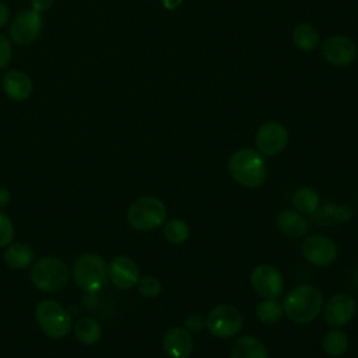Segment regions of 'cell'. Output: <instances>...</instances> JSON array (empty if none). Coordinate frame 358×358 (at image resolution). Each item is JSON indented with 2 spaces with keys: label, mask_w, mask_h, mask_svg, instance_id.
Masks as SVG:
<instances>
[{
  "label": "cell",
  "mask_w": 358,
  "mask_h": 358,
  "mask_svg": "<svg viewBox=\"0 0 358 358\" xmlns=\"http://www.w3.org/2000/svg\"><path fill=\"white\" fill-rule=\"evenodd\" d=\"M323 294L315 285H298L287 292L282 301L285 316L296 324L313 322L323 309Z\"/></svg>",
  "instance_id": "6da1fadb"
},
{
  "label": "cell",
  "mask_w": 358,
  "mask_h": 358,
  "mask_svg": "<svg viewBox=\"0 0 358 358\" xmlns=\"http://www.w3.org/2000/svg\"><path fill=\"white\" fill-rule=\"evenodd\" d=\"M228 171L236 183L248 189L263 186L267 178V166L263 155L249 147L239 148L229 157Z\"/></svg>",
  "instance_id": "7a4b0ae2"
},
{
  "label": "cell",
  "mask_w": 358,
  "mask_h": 358,
  "mask_svg": "<svg viewBox=\"0 0 358 358\" xmlns=\"http://www.w3.org/2000/svg\"><path fill=\"white\" fill-rule=\"evenodd\" d=\"M70 278L67 264L59 257L46 256L39 259L31 270L32 284L42 292L56 294L66 288Z\"/></svg>",
  "instance_id": "3957f363"
},
{
  "label": "cell",
  "mask_w": 358,
  "mask_h": 358,
  "mask_svg": "<svg viewBox=\"0 0 358 358\" xmlns=\"http://www.w3.org/2000/svg\"><path fill=\"white\" fill-rule=\"evenodd\" d=\"M74 282L85 292L94 294L108 282V266L98 253L88 252L81 255L73 264Z\"/></svg>",
  "instance_id": "277c9868"
},
{
  "label": "cell",
  "mask_w": 358,
  "mask_h": 358,
  "mask_svg": "<svg viewBox=\"0 0 358 358\" xmlns=\"http://www.w3.org/2000/svg\"><path fill=\"white\" fill-rule=\"evenodd\" d=\"M166 207L155 196H141L136 199L127 210V222L137 231H151L159 228L166 221Z\"/></svg>",
  "instance_id": "5b68a950"
},
{
  "label": "cell",
  "mask_w": 358,
  "mask_h": 358,
  "mask_svg": "<svg viewBox=\"0 0 358 358\" xmlns=\"http://www.w3.org/2000/svg\"><path fill=\"white\" fill-rule=\"evenodd\" d=\"M35 317L41 330L50 338H63L73 330L70 315L53 299H42L38 302Z\"/></svg>",
  "instance_id": "8992f818"
},
{
  "label": "cell",
  "mask_w": 358,
  "mask_h": 358,
  "mask_svg": "<svg viewBox=\"0 0 358 358\" xmlns=\"http://www.w3.org/2000/svg\"><path fill=\"white\" fill-rule=\"evenodd\" d=\"M208 331L218 338H229L236 336L243 326V316L234 305L222 303L214 306L207 317Z\"/></svg>",
  "instance_id": "52a82bcc"
},
{
  "label": "cell",
  "mask_w": 358,
  "mask_h": 358,
  "mask_svg": "<svg viewBox=\"0 0 358 358\" xmlns=\"http://www.w3.org/2000/svg\"><path fill=\"white\" fill-rule=\"evenodd\" d=\"M42 31V15L34 8H25L15 14L10 25L11 41L20 46H29Z\"/></svg>",
  "instance_id": "ba28073f"
},
{
  "label": "cell",
  "mask_w": 358,
  "mask_h": 358,
  "mask_svg": "<svg viewBox=\"0 0 358 358\" xmlns=\"http://www.w3.org/2000/svg\"><path fill=\"white\" fill-rule=\"evenodd\" d=\"M252 288L264 299H277L284 291V277L281 271L268 263L259 264L250 274Z\"/></svg>",
  "instance_id": "9c48e42d"
},
{
  "label": "cell",
  "mask_w": 358,
  "mask_h": 358,
  "mask_svg": "<svg viewBox=\"0 0 358 358\" xmlns=\"http://www.w3.org/2000/svg\"><path fill=\"white\" fill-rule=\"evenodd\" d=\"M288 130L280 122L263 123L256 133V148L262 155L275 157L282 152L288 144Z\"/></svg>",
  "instance_id": "30bf717a"
},
{
  "label": "cell",
  "mask_w": 358,
  "mask_h": 358,
  "mask_svg": "<svg viewBox=\"0 0 358 358\" xmlns=\"http://www.w3.org/2000/svg\"><path fill=\"white\" fill-rule=\"evenodd\" d=\"M302 255L310 264L326 267L336 262L338 249L330 238L324 235H310L302 243Z\"/></svg>",
  "instance_id": "8fae6325"
},
{
  "label": "cell",
  "mask_w": 358,
  "mask_h": 358,
  "mask_svg": "<svg viewBox=\"0 0 358 358\" xmlns=\"http://www.w3.org/2000/svg\"><path fill=\"white\" fill-rule=\"evenodd\" d=\"M323 317L331 327H341L347 324L355 315L357 302L350 294L338 292L329 298L323 305Z\"/></svg>",
  "instance_id": "7c38bea8"
},
{
  "label": "cell",
  "mask_w": 358,
  "mask_h": 358,
  "mask_svg": "<svg viewBox=\"0 0 358 358\" xmlns=\"http://www.w3.org/2000/svg\"><path fill=\"white\" fill-rule=\"evenodd\" d=\"M323 57L336 67H345L357 57L355 42L344 35H336L324 41L322 46Z\"/></svg>",
  "instance_id": "4fadbf2b"
},
{
  "label": "cell",
  "mask_w": 358,
  "mask_h": 358,
  "mask_svg": "<svg viewBox=\"0 0 358 358\" xmlns=\"http://www.w3.org/2000/svg\"><path fill=\"white\" fill-rule=\"evenodd\" d=\"M108 277L117 288L127 289L137 285L140 270L133 259L127 256H116L108 266Z\"/></svg>",
  "instance_id": "5bb4252c"
},
{
  "label": "cell",
  "mask_w": 358,
  "mask_h": 358,
  "mask_svg": "<svg viewBox=\"0 0 358 358\" xmlns=\"http://www.w3.org/2000/svg\"><path fill=\"white\" fill-rule=\"evenodd\" d=\"M162 348L169 358H189L194 348L193 337L185 327H171L162 337Z\"/></svg>",
  "instance_id": "9a60e30c"
},
{
  "label": "cell",
  "mask_w": 358,
  "mask_h": 358,
  "mask_svg": "<svg viewBox=\"0 0 358 358\" xmlns=\"http://www.w3.org/2000/svg\"><path fill=\"white\" fill-rule=\"evenodd\" d=\"M1 85L4 94L17 102L28 99L34 91V83L31 77L21 70H8L3 76Z\"/></svg>",
  "instance_id": "2e32d148"
},
{
  "label": "cell",
  "mask_w": 358,
  "mask_h": 358,
  "mask_svg": "<svg viewBox=\"0 0 358 358\" xmlns=\"http://www.w3.org/2000/svg\"><path fill=\"white\" fill-rule=\"evenodd\" d=\"M277 229L287 238L298 239L308 232V222L302 214L295 210H282L275 217Z\"/></svg>",
  "instance_id": "e0dca14e"
},
{
  "label": "cell",
  "mask_w": 358,
  "mask_h": 358,
  "mask_svg": "<svg viewBox=\"0 0 358 358\" xmlns=\"http://www.w3.org/2000/svg\"><path fill=\"white\" fill-rule=\"evenodd\" d=\"M229 358H268V352L259 338L253 336H241L234 341Z\"/></svg>",
  "instance_id": "ac0fdd59"
},
{
  "label": "cell",
  "mask_w": 358,
  "mask_h": 358,
  "mask_svg": "<svg viewBox=\"0 0 358 358\" xmlns=\"http://www.w3.org/2000/svg\"><path fill=\"white\" fill-rule=\"evenodd\" d=\"M4 260L8 267L14 270L27 268L34 260V250L22 242L10 243L4 252Z\"/></svg>",
  "instance_id": "d6986e66"
},
{
  "label": "cell",
  "mask_w": 358,
  "mask_h": 358,
  "mask_svg": "<svg viewBox=\"0 0 358 358\" xmlns=\"http://www.w3.org/2000/svg\"><path fill=\"white\" fill-rule=\"evenodd\" d=\"M73 331L76 338L84 345L96 344L101 340L102 329L101 324L92 317H81L73 326Z\"/></svg>",
  "instance_id": "ffe728a7"
},
{
  "label": "cell",
  "mask_w": 358,
  "mask_h": 358,
  "mask_svg": "<svg viewBox=\"0 0 358 358\" xmlns=\"http://www.w3.org/2000/svg\"><path fill=\"white\" fill-rule=\"evenodd\" d=\"M347 348H348V337L338 327H334L323 334L322 350L326 355L337 358L344 355Z\"/></svg>",
  "instance_id": "44dd1931"
},
{
  "label": "cell",
  "mask_w": 358,
  "mask_h": 358,
  "mask_svg": "<svg viewBox=\"0 0 358 358\" xmlns=\"http://www.w3.org/2000/svg\"><path fill=\"white\" fill-rule=\"evenodd\" d=\"M320 197L319 193L308 186L299 187L292 194V207L299 214H313L319 210Z\"/></svg>",
  "instance_id": "7402d4cb"
},
{
  "label": "cell",
  "mask_w": 358,
  "mask_h": 358,
  "mask_svg": "<svg viewBox=\"0 0 358 358\" xmlns=\"http://www.w3.org/2000/svg\"><path fill=\"white\" fill-rule=\"evenodd\" d=\"M292 41L299 49L305 52H310L316 49L319 43V32L312 24L301 22L294 28Z\"/></svg>",
  "instance_id": "603a6c76"
},
{
  "label": "cell",
  "mask_w": 358,
  "mask_h": 358,
  "mask_svg": "<svg viewBox=\"0 0 358 358\" xmlns=\"http://www.w3.org/2000/svg\"><path fill=\"white\" fill-rule=\"evenodd\" d=\"M162 232H164V236L166 238L168 242L179 245V243H183L189 239L190 227L182 218H172V220L164 222Z\"/></svg>",
  "instance_id": "cb8c5ba5"
},
{
  "label": "cell",
  "mask_w": 358,
  "mask_h": 358,
  "mask_svg": "<svg viewBox=\"0 0 358 358\" xmlns=\"http://www.w3.org/2000/svg\"><path fill=\"white\" fill-rule=\"evenodd\" d=\"M282 305L275 299H264L256 308V316L259 322L264 324H274L282 316Z\"/></svg>",
  "instance_id": "d4e9b609"
},
{
  "label": "cell",
  "mask_w": 358,
  "mask_h": 358,
  "mask_svg": "<svg viewBox=\"0 0 358 358\" xmlns=\"http://www.w3.org/2000/svg\"><path fill=\"white\" fill-rule=\"evenodd\" d=\"M137 288L138 292L144 296V298H157L161 292V282L157 277L154 275H143L140 277L138 282H137Z\"/></svg>",
  "instance_id": "484cf974"
},
{
  "label": "cell",
  "mask_w": 358,
  "mask_h": 358,
  "mask_svg": "<svg viewBox=\"0 0 358 358\" xmlns=\"http://www.w3.org/2000/svg\"><path fill=\"white\" fill-rule=\"evenodd\" d=\"M352 215V210L343 204V206H336V204H327L324 207V210L322 211L320 217H331V221H337V222H347Z\"/></svg>",
  "instance_id": "4316f807"
},
{
  "label": "cell",
  "mask_w": 358,
  "mask_h": 358,
  "mask_svg": "<svg viewBox=\"0 0 358 358\" xmlns=\"http://www.w3.org/2000/svg\"><path fill=\"white\" fill-rule=\"evenodd\" d=\"M14 238V225L7 214L0 211V248L8 246Z\"/></svg>",
  "instance_id": "83f0119b"
},
{
  "label": "cell",
  "mask_w": 358,
  "mask_h": 358,
  "mask_svg": "<svg viewBox=\"0 0 358 358\" xmlns=\"http://www.w3.org/2000/svg\"><path fill=\"white\" fill-rule=\"evenodd\" d=\"M183 326L187 331H192V333H199L201 330H204L207 327V322H206V317L200 313H190L189 316L185 317L183 320Z\"/></svg>",
  "instance_id": "f1b7e54d"
},
{
  "label": "cell",
  "mask_w": 358,
  "mask_h": 358,
  "mask_svg": "<svg viewBox=\"0 0 358 358\" xmlns=\"http://www.w3.org/2000/svg\"><path fill=\"white\" fill-rule=\"evenodd\" d=\"M11 55H13V49H11L10 39L0 34V70L8 66V63L11 62Z\"/></svg>",
  "instance_id": "f546056e"
},
{
  "label": "cell",
  "mask_w": 358,
  "mask_h": 358,
  "mask_svg": "<svg viewBox=\"0 0 358 358\" xmlns=\"http://www.w3.org/2000/svg\"><path fill=\"white\" fill-rule=\"evenodd\" d=\"M55 0H29L31 3V8H34L38 13H43L48 11Z\"/></svg>",
  "instance_id": "4dcf8cb0"
},
{
  "label": "cell",
  "mask_w": 358,
  "mask_h": 358,
  "mask_svg": "<svg viewBox=\"0 0 358 358\" xmlns=\"http://www.w3.org/2000/svg\"><path fill=\"white\" fill-rule=\"evenodd\" d=\"M10 201H11V193L8 192V189L0 186V210L7 207Z\"/></svg>",
  "instance_id": "1f68e13d"
},
{
  "label": "cell",
  "mask_w": 358,
  "mask_h": 358,
  "mask_svg": "<svg viewBox=\"0 0 358 358\" xmlns=\"http://www.w3.org/2000/svg\"><path fill=\"white\" fill-rule=\"evenodd\" d=\"M8 20H10V10L3 1H0V28L4 27L8 22Z\"/></svg>",
  "instance_id": "d6a6232c"
},
{
  "label": "cell",
  "mask_w": 358,
  "mask_h": 358,
  "mask_svg": "<svg viewBox=\"0 0 358 358\" xmlns=\"http://www.w3.org/2000/svg\"><path fill=\"white\" fill-rule=\"evenodd\" d=\"M162 4L166 10H175L182 4V0H162Z\"/></svg>",
  "instance_id": "836d02e7"
}]
</instances>
